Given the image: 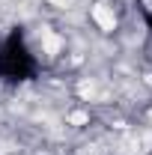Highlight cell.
Segmentation results:
<instances>
[{"mask_svg": "<svg viewBox=\"0 0 152 155\" xmlns=\"http://www.w3.org/2000/svg\"><path fill=\"white\" fill-rule=\"evenodd\" d=\"M93 18L101 24V30H114V24H116V15L104 6V3H98V6L93 9Z\"/></svg>", "mask_w": 152, "mask_h": 155, "instance_id": "cell-1", "label": "cell"}]
</instances>
